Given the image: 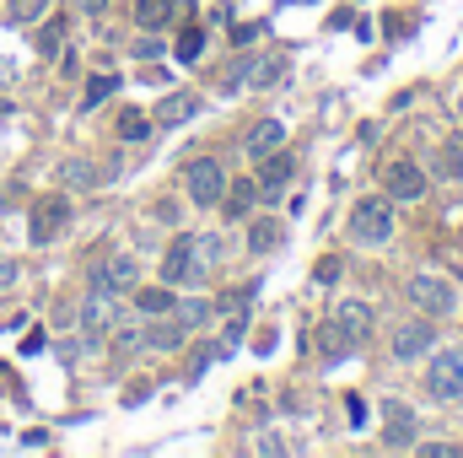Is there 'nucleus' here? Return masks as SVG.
<instances>
[{
  "label": "nucleus",
  "instance_id": "1",
  "mask_svg": "<svg viewBox=\"0 0 463 458\" xmlns=\"http://www.w3.org/2000/svg\"><path fill=\"white\" fill-rule=\"evenodd\" d=\"M410 302H415L426 319H448V313L458 308V291H453L442 275H431V270H415V275H410Z\"/></svg>",
  "mask_w": 463,
  "mask_h": 458
},
{
  "label": "nucleus",
  "instance_id": "2",
  "mask_svg": "<svg viewBox=\"0 0 463 458\" xmlns=\"http://www.w3.org/2000/svg\"><path fill=\"white\" fill-rule=\"evenodd\" d=\"M350 237L366 243V248L388 243V237H393V200H361L355 216H350Z\"/></svg>",
  "mask_w": 463,
  "mask_h": 458
},
{
  "label": "nucleus",
  "instance_id": "3",
  "mask_svg": "<svg viewBox=\"0 0 463 458\" xmlns=\"http://www.w3.org/2000/svg\"><path fill=\"white\" fill-rule=\"evenodd\" d=\"M184 184H189V200L194 205H222V195H227V173H222V162H211V157H200V162H189L184 167Z\"/></svg>",
  "mask_w": 463,
  "mask_h": 458
},
{
  "label": "nucleus",
  "instance_id": "4",
  "mask_svg": "<svg viewBox=\"0 0 463 458\" xmlns=\"http://www.w3.org/2000/svg\"><path fill=\"white\" fill-rule=\"evenodd\" d=\"M205 275H211V270L194 259V248H189V232H184V237L167 248V259H162V281H167V286H205Z\"/></svg>",
  "mask_w": 463,
  "mask_h": 458
},
{
  "label": "nucleus",
  "instance_id": "5",
  "mask_svg": "<svg viewBox=\"0 0 463 458\" xmlns=\"http://www.w3.org/2000/svg\"><path fill=\"white\" fill-rule=\"evenodd\" d=\"M426 388H431V399L453 405V399L463 394V356H453V350L431 356V367H426Z\"/></svg>",
  "mask_w": 463,
  "mask_h": 458
},
{
  "label": "nucleus",
  "instance_id": "6",
  "mask_svg": "<svg viewBox=\"0 0 463 458\" xmlns=\"http://www.w3.org/2000/svg\"><path fill=\"white\" fill-rule=\"evenodd\" d=\"M65 222H71V200L65 195H43L38 205H33V243H54L60 232H65Z\"/></svg>",
  "mask_w": 463,
  "mask_h": 458
},
{
  "label": "nucleus",
  "instance_id": "7",
  "mask_svg": "<svg viewBox=\"0 0 463 458\" xmlns=\"http://www.w3.org/2000/svg\"><path fill=\"white\" fill-rule=\"evenodd\" d=\"M135 281H140V264H135V259H124V253L103 259V264H92V286H103V291H114V297L135 291Z\"/></svg>",
  "mask_w": 463,
  "mask_h": 458
},
{
  "label": "nucleus",
  "instance_id": "8",
  "mask_svg": "<svg viewBox=\"0 0 463 458\" xmlns=\"http://www.w3.org/2000/svg\"><path fill=\"white\" fill-rule=\"evenodd\" d=\"M383 448H415V415H410V405H399V399H388L383 405Z\"/></svg>",
  "mask_w": 463,
  "mask_h": 458
},
{
  "label": "nucleus",
  "instance_id": "9",
  "mask_svg": "<svg viewBox=\"0 0 463 458\" xmlns=\"http://www.w3.org/2000/svg\"><path fill=\"white\" fill-rule=\"evenodd\" d=\"M291 173H297V157L280 146V151H269V157H259V195H280L286 184H291Z\"/></svg>",
  "mask_w": 463,
  "mask_h": 458
},
{
  "label": "nucleus",
  "instance_id": "10",
  "mask_svg": "<svg viewBox=\"0 0 463 458\" xmlns=\"http://www.w3.org/2000/svg\"><path fill=\"white\" fill-rule=\"evenodd\" d=\"M383 184H388V200H420L426 195V173L415 162H393Z\"/></svg>",
  "mask_w": 463,
  "mask_h": 458
},
{
  "label": "nucleus",
  "instance_id": "11",
  "mask_svg": "<svg viewBox=\"0 0 463 458\" xmlns=\"http://www.w3.org/2000/svg\"><path fill=\"white\" fill-rule=\"evenodd\" d=\"M178 16H184V0H135V27L140 33H162Z\"/></svg>",
  "mask_w": 463,
  "mask_h": 458
},
{
  "label": "nucleus",
  "instance_id": "12",
  "mask_svg": "<svg viewBox=\"0 0 463 458\" xmlns=\"http://www.w3.org/2000/svg\"><path fill=\"white\" fill-rule=\"evenodd\" d=\"M114 313H118V302H114V291H103V286H92V297H87V308H81V324H87V340H98L109 324H114Z\"/></svg>",
  "mask_w": 463,
  "mask_h": 458
},
{
  "label": "nucleus",
  "instance_id": "13",
  "mask_svg": "<svg viewBox=\"0 0 463 458\" xmlns=\"http://www.w3.org/2000/svg\"><path fill=\"white\" fill-rule=\"evenodd\" d=\"M184 335H189V329H184L173 313H156V319L140 329V340L151 345V350H178V345H184Z\"/></svg>",
  "mask_w": 463,
  "mask_h": 458
},
{
  "label": "nucleus",
  "instance_id": "14",
  "mask_svg": "<svg viewBox=\"0 0 463 458\" xmlns=\"http://www.w3.org/2000/svg\"><path fill=\"white\" fill-rule=\"evenodd\" d=\"M286 146V124L280 119H259L253 129H248V157L259 162V157H269V151H280Z\"/></svg>",
  "mask_w": 463,
  "mask_h": 458
},
{
  "label": "nucleus",
  "instance_id": "15",
  "mask_svg": "<svg viewBox=\"0 0 463 458\" xmlns=\"http://www.w3.org/2000/svg\"><path fill=\"white\" fill-rule=\"evenodd\" d=\"M194 114H200V98H194V92H173V98L156 103V124H162V129H178V124H189Z\"/></svg>",
  "mask_w": 463,
  "mask_h": 458
},
{
  "label": "nucleus",
  "instance_id": "16",
  "mask_svg": "<svg viewBox=\"0 0 463 458\" xmlns=\"http://www.w3.org/2000/svg\"><path fill=\"white\" fill-rule=\"evenodd\" d=\"M335 324H340L355 345H366V335H372V308L350 297V302H340V308H335Z\"/></svg>",
  "mask_w": 463,
  "mask_h": 458
},
{
  "label": "nucleus",
  "instance_id": "17",
  "mask_svg": "<svg viewBox=\"0 0 463 458\" xmlns=\"http://www.w3.org/2000/svg\"><path fill=\"white\" fill-rule=\"evenodd\" d=\"M426 345H437L431 340V324H399V329H393V356H399V361L426 356Z\"/></svg>",
  "mask_w": 463,
  "mask_h": 458
},
{
  "label": "nucleus",
  "instance_id": "18",
  "mask_svg": "<svg viewBox=\"0 0 463 458\" xmlns=\"http://www.w3.org/2000/svg\"><path fill=\"white\" fill-rule=\"evenodd\" d=\"M286 71H291V60H286V54H264V60H253L248 87H253V92H269V87H280V81H286Z\"/></svg>",
  "mask_w": 463,
  "mask_h": 458
},
{
  "label": "nucleus",
  "instance_id": "19",
  "mask_svg": "<svg viewBox=\"0 0 463 458\" xmlns=\"http://www.w3.org/2000/svg\"><path fill=\"white\" fill-rule=\"evenodd\" d=\"M280 237H286V227H280L275 216H253V227H248V253H253V259H264V253H275V248H280Z\"/></svg>",
  "mask_w": 463,
  "mask_h": 458
},
{
  "label": "nucleus",
  "instance_id": "20",
  "mask_svg": "<svg viewBox=\"0 0 463 458\" xmlns=\"http://www.w3.org/2000/svg\"><path fill=\"white\" fill-rule=\"evenodd\" d=\"M135 308H140L146 319H156V313H173V308H178V297H173L167 286H146V291H135Z\"/></svg>",
  "mask_w": 463,
  "mask_h": 458
},
{
  "label": "nucleus",
  "instance_id": "21",
  "mask_svg": "<svg viewBox=\"0 0 463 458\" xmlns=\"http://www.w3.org/2000/svg\"><path fill=\"white\" fill-rule=\"evenodd\" d=\"M60 178H65L71 189H98V167H92L87 157H71V162H60Z\"/></svg>",
  "mask_w": 463,
  "mask_h": 458
},
{
  "label": "nucleus",
  "instance_id": "22",
  "mask_svg": "<svg viewBox=\"0 0 463 458\" xmlns=\"http://www.w3.org/2000/svg\"><path fill=\"white\" fill-rule=\"evenodd\" d=\"M437 173H442V178H458V184H463V129L448 140V146H442V151H437Z\"/></svg>",
  "mask_w": 463,
  "mask_h": 458
},
{
  "label": "nucleus",
  "instance_id": "23",
  "mask_svg": "<svg viewBox=\"0 0 463 458\" xmlns=\"http://www.w3.org/2000/svg\"><path fill=\"white\" fill-rule=\"evenodd\" d=\"M5 16H11L16 27H27V22H43V16H49V0H5Z\"/></svg>",
  "mask_w": 463,
  "mask_h": 458
},
{
  "label": "nucleus",
  "instance_id": "24",
  "mask_svg": "<svg viewBox=\"0 0 463 458\" xmlns=\"http://www.w3.org/2000/svg\"><path fill=\"white\" fill-rule=\"evenodd\" d=\"M118 92V76H109V71H103V76H92V81H87V92H81V114H87V109H98V103H103V98H114Z\"/></svg>",
  "mask_w": 463,
  "mask_h": 458
},
{
  "label": "nucleus",
  "instance_id": "25",
  "mask_svg": "<svg viewBox=\"0 0 463 458\" xmlns=\"http://www.w3.org/2000/svg\"><path fill=\"white\" fill-rule=\"evenodd\" d=\"M151 135V119L140 114V109H124L118 114V140H146Z\"/></svg>",
  "mask_w": 463,
  "mask_h": 458
},
{
  "label": "nucleus",
  "instance_id": "26",
  "mask_svg": "<svg viewBox=\"0 0 463 458\" xmlns=\"http://www.w3.org/2000/svg\"><path fill=\"white\" fill-rule=\"evenodd\" d=\"M60 49H65V22H43V33H38V54H43V60H60Z\"/></svg>",
  "mask_w": 463,
  "mask_h": 458
},
{
  "label": "nucleus",
  "instance_id": "27",
  "mask_svg": "<svg viewBox=\"0 0 463 458\" xmlns=\"http://www.w3.org/2000/svg\"><path fill=\"white\" fill-rule=\"evenodd\" d=\"M318 340H324V350H329V356H350V350H355V340H350V335L340 329V324H335V319L318 329Z\"/></svg>",
  "mask_w": 463,
  "mask_h": 458
},
{
  "label": "nucleus",
  "instance_id": "28",
  "mask_svg": "<svg viewBox=\"0 0 463 458\" xmlns=\"http://www.w3.org/2000/svg\"><path fill=\"white\" fill-rule=\"evenodd\" d=\"M222 205H227V216H248V205H253V178H242L237 189H227Z\"/></svg>",
  "mask_w": 463,
  "mask_h": 458
},
{
  "label": "nucleus",
  "instance_id": "29",
  "mask_svg": "<svg viewBox=\"0 0 463 458\" xmlns=\"http://www.w3.org/2000/svg\"><path fill=\"white\" fill-rule=\"evenodd\" d=\"M200 54H205V33H200V27H184V33H178V60L194 65Z\"/></svg>",
  "mask_w": 463,
  "mask_h": 458
},
{
  "label": "nucleus",
  "instance_id": "30",
  "mask_svg": "<svg viewBox=\"0 0 463 458\" xmlns=\"http://www.w3.org/2000/svg\"><path fill=\"white\" fill-rule=\"evenodd\" d=\"M173 319H178L184 329H194V324H205V319H211V302H178V308H173Z\"/></svg>",
  "mask_w": 463,
  "mask_h": 458
},
{
  "label": "nucleus",
  "instance_id": "31",
  "mask_svg": "<svg viewBox=\"0 0 463 458\" xmlns=\"http://www.w3.org/2000/svg\"><path fill=\"white\" fill-rule=\"evenodd\" d=\"M140 345H146V340H140V329H118V335H114L118 356H129V350H140Z\"/></svg>",
  "mask_w": 463,
  "mask_h": 458
},
{
  "label": "nucleus",
  "instance_id": "32",
  "mask_svg": "<svg viewBox=\"0 0 463 458\" xmlns=\"http://www.w3.org/2000/svg\"><path fill=\"white\" fill-rule=\"evenodd\" d=\"M237 345H242V319H232L227 324V335H222V356H232Z\"/></svg>",
  "mask_w": 463,
  "mask_h": 458
},
{
  "label": "nucleus",
  "instance_id": "33",
  "mask_svg": "<svg viewBox=\"0 0 463 458\" xmlns=\"http://www.w3.org/2000/svg\"><path fill=\"white\" fill-rule=\"evenodd\" d=\"M248 71H253V60H242V65H232V71H227V92H237V87L248 81Z\"/></svg>",
  "mask_w": 463,
  "mask_h": 458
},
{
  "label": "nucleus",
  "instance_id": "34",
  "mask_svg": "<svg viewBox=\"0 0 463 458\" xmlns=\"http://www.w3.org/2000/svg\"><path fill=\"white\" fill-rule=\"evenodd\" d=\"M135 54H140V60H156V54H162V43H156V38H140V43H135Z\"/></svg>",
  "mask_w": 463,
  "mask_h": 458
},
{
  "label": "nucleus",
  "instance_id": "35",
  "mask_svg": "<svg viewBox=\"0 0 463 458\" xmlns=\"http://www.w3.org/2000/svg\"><path fill=\"white\" fill-rule=\"evenodd\" d=\"M259 453H286V443H280L275 432H264V437H259Z\"/></svg>",
  "mask_w": 463,
  "mask_h": 458
},
{
  "label": "nucleus",
  "instance_id": "36",
  "mask_svg": "<svg viewBox=\"0 0 463 458\" xmlns=\"http://www.w3.org/2000/svg\"><path fill=\"white\" fill-rule=\"evenodd\" d=\"M426 458H458L453 443H426Z\"/></svg>",
  "mask_w": 463,
  "mask_h": 458
},
{
  "label": "nucleus",
  "instance_id": "37",
  "mask_svg": "<svg viewBox=\"0 0 463 458\" xmlns=\"http://www.w3.org/2000/svg\"><path fill=\"white\" fill-rule=\"evenodd\" d=\"M76 5H81L87 16H103V11H109V0H76Z\"/></svg>",
  "mask_w": 463,
  "mask_h": 458
},
{
  "label": "nucleus",
  "instance_id": "38",
  "mask_svg": "<svg viewBox=\"0 0 463 458\" xmlns=\"http://www.w3.org/2000/svg\"><path fill=\"white\" fill-rule=\"evenodd\" d=\"M458 114H463V98H458Z\"/></svg>",
  "mask_w": 463,
  "mask_h": 458
}]
</instances>
